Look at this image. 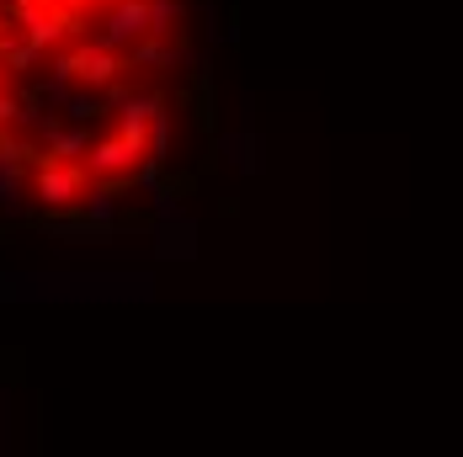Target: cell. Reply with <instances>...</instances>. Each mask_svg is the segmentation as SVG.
<instances>
[{"label":"cell","mask_w":463,"mask_h":457,"mask_svg":"<svg viewBox=\"0 0 463 457\" xmlns=\"http://www.w3.org/2000/svg\"><path fill=\"white\" fill-rule=\"evenodd\" d=\"M91 191V176L80 160H43L38 154V171H33V202L43 208H80Z\"/></svg>","instance_id":"6da1fadb"},{"label":"cell","mask_w":463,"mask_h":457,"mask_svg":"<svg viewBox=\"0 0 463 457\" xmlns=\"http://www.w3.org/2000/svg\"><path fill=\"white\" fill-rule=\"evenodd\" d=\"M139 160H149V154H144V144L107 134V138H101V144L91 149V154L80 160V165H86V176H91V182L101 186V191H107V186H128V182H134Z\"/></svg>","instance_id":"7a4b0ae2"},{"label":"cell","mask_w":463,"mask_h":457,"mask_svg":"<svg viewBox=\"0 0 463 457\" xmlns=\"http://www.w3.org/2000/svg\"><path fill=\"white\" fill-rule=\"evenodd\" d=\"M123 75V59L107 43H75L59 59V80H75V86H112Z\"/></svg>","instance_id":"3957f363"},{"label":"cell","mask_w":463,"mask_h":457,"mask_svg":"<svg viewBox=\"0 0 463 457\" xmlns=\"http://www.w3.org/2000/svg\"><path fill=\"white\" fill-rule=\"evenodd\" d=\"M144 33H149V0H118V5L107 11V38H101V43L118 53V48L139 43Z\"/></svg>","instance_id":"277c9868"},{"label":"cell","mask_w":463,"mask_h":457,"mask_svg":"<svg viewBox=\"0 0 463 457\" xmlns=\"http://www.w3.org/2000/svg\"><path fill=\"white\" fill-rule=\"evenodd\" d=\"M75 154H86V134H75V128H64V134H48L43 160H75Z\"/></svg>","instance_id":"5b68a950"},{"label":"cell","mask_w":463,"mask_h":457,"mask_svg":"<svg viewBox=\"0 0 463 457\" xmlns=\"http://www.w3.org/2000/svg\"><path fill=\"white\" fill-rule=\"evenodd\" d=\"M38 59H43V53L27 43V38H22V43H0V70H33Z\"/></svg>","instance_id":"8992f818"},{"label":"cell","mask_w":463,"mask_h":457,"mask_svg":"<svg viewBox=\"0 0 463 457\" xmlns=\"http://www.w3.org/2000/svg\"><path fill=\"white\" fill-rule=\"evenodd\" d=\"M16 123H22V101H16L11 91H0V134L16 128Z\"/></svg>","instance_id":"52a82bcc"},{"label":"cell","mask_w":463,"mask_h":457,"mask_svg":"<svg viewBox=\"0 0 463 457\" xmlns=\"http://www.w3.org/2000/svg\"><path fill=\"white\" fill-rule=\"evenodd\" d=\"M53 11H64V16H80V11H91V5H101V0H48Z\"/></svg>","instance_id":"ba28073f"},{"label":"cell","mask_w":463,"mask_h":457,"mask_svg":"<svg viewBox=\"0 0 463 457\" xmlns=\"http://www.w3.org/2000/svg\"><path fill=\"white\" fill-rule=\"evenodd\" d=\"M0 27H5V5H0Z\"/></svg>","instance_id":"9c48e42d"},{"label":"cell","mask_w":463,"mask_h":457,"mask_svg":"<svg viewBox=\"0 0 463 457\" xmlns=\"http://www.w3.org/2000/svg\"><path fill=\"white\" fill-rule=\"evenodd\" d=\"M0 91H5V70H0Z\"/></svg>","instance_id":"30bf717a"}]
</instances>
